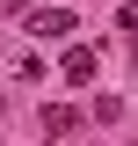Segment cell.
Returning <instances> with one entry per match:
<instances>
[{"mask_svg": "<svg viewBox=\"0 0 138 146\" xmlns=\"http://www.w3.org/2000/svg\"><path fill=\"white\" fill-rule=\"evenodd\" d=\"M73 124H80V110H66V102H44V131H58V139H66Z\"/></svg>", "mask_w": 138, "mask_h": 146, "instance_id": "obj_3", "label": "cell"}, {"mask_svg": "<svg viewBox=\"0 0 138 146\" xmlns=\"http://www.w3.org/2000/svg\"><path fill=\"white\" fill-rule=\"evenodd\" d=\"M95 73H102V58L87 51V44H73V51H66V80H73V88H87Z\"/></svg>", "mask_w": 138, "mask_h": 146, "instance_id": "obj_2", "label": "cell"}, {"mask_svg": "<svg viewBox=\"0 0 138 146\" xmlns=\"http://www.w3.org/2000/svg\"><path fill=\"white\" fill-rule=\"evenodd\" d=\"M116 22H124V29L138 36V0H124V7H116Z\"/></svg>", "mask_w": 138, "mask_h": 146, "instance_id": "obj_4", "label": "cell"}, {"mask_svg": "<svg viewBox=\"0 0 138 146\" xmlns=\"http://www.w3.org/2000/svg\"><path fill=\"white\" fill-rule=\"evenodd\" d=\"M131 66H138V36H131Z\"/></svg>", "mask_w": 138, "mask_h": 146, "instance_id": "obj_5", "label": "cell"}, {"mask_svg": "<svg viewBox=\"0 0 138 146\" xmlns=\"http://www.w3.org/2000/svg\"><path fill=\"white\" fill-rule=\"evenodd\" d=\"M73 29H80L73 7H36V15H29V36H36V44H66Z\"/></svg>", "mask_w": 138, "mask_h": 146, "instance_id": "obj_1", "label": "cell"}]
</instances>
